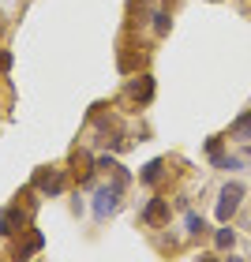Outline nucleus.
I'll list each match as a JSON object with an SVG mask.
<instances>
[{
    "label": "nucleus",
    "mask_w": 251,
    "mask_h": 262,
    "mask_svg": "<svg viewBox=\"0 0 251 262\" xmlns=\"http://www.w3.org/2000/svg\"><path fill=\"white\" fill-rule=\"evenodd\" d=\"M240 199H244V187H240V184H225V191H221V199H218V217L229 221L233 213H236V206H240Z\"/></svg>",
    "instance_id": "1"
},
{
    "label": "nucleus",
    "mask_w": 251,
    "mask_h": 262,
    "mask_svg": "<svg viewBox=\"0 0 251 262\" xmlns=\"http://www.w3.org/2000/svg\"><path fill=\"white\" fill-rule=\"evenodd\" d=\"M34 187L56 199V195H64V176L56 172V169H38V176H34Z\"/></svg>",
    "instance_id": "2"
},
{
    "label": "nucleus",
    "mask_w": 251,
    "mask_h": 262,
    "mask_svg": "<svg viewBox=\"0 0 251 262\" xmlns=\"http://www.w3.org/2000/svg\"><path fill=\"white\" fill-rule=\"evenodd\" d=\"M23 225H27V210L8 206L0 213V236H15V232H23Z\"/></svg>",
    "instance_id": "3"
},
{
    "label": "nucleus",
    "mask_w": 251,
    "mask_h": 262,
    "mask_svg": "<svg viewBox=\"0 0 251 262\" xmlns=\"http://www.w3.org/2000/svg\"><path fill=\"white\" fill-rule=\"evenodd\" d=\"M116 195H120V180H116L113 187H101L98 191V202H94V210H98V217H105L113 206H116Z\"/></svg>",
    "instance_id": "4"
},
{
    "label": "nucleus",
    "mask_w": 251,
    "mask_h": 262,
    "mask_svg": "<svg viewBox=\"0 0 251 262\" xmlns=\"http://www.w3.org/2000/svg\"><path fill=\"white\" fill-rule=\"evenodd\" d=\"M142 221H147V225H161V221H169V202H165V199H154L150 206H147V213H142Z\"/></svg>",
    "instance_id": "5"
},
{
    "label": "nucleus",
    "mask_w": 251,
    "mask_h": 262,
    "mask_svg": "<svg viewBox=\"0 0 251 262\" xmlns=\"http://www.w3.org/2000/svg\"><path fill=\"white\" fill-rule=\"evenodd\" d=\"M128 94H131L135 101H150V98H154V79L142 75L139 82H131V86H128Z\"/></svg>",
    "instance_id": "6"
},
{
    "label": "nucleus",
    "mask_w": 251,
    "mask_h": 262,
    "mask_svg": "<svg viewBox=\"0 0 251 262\" xmlns=\"http://www.w3.org/2000/svg\"><path fill=\"white\" fill-rule=\"evenodd\" d=\"M41 244H45V236H41V232H30V236H27V244L15 247V258H19V262H27L34 251H41Z\"/></svg>",
    "instance_id": "7"
},
{
    "label": "nucleus",
    "mask_w": 251,
    "mask_h": 262,
    "mask_svg": "<svg viewBox=\"0 0 251 262\" xmlns=\"http://www.w3.org/2000/svg\"><path fill=\"white\" fill-rule=\"evenodd\" d=\"M161 169H165V161H161V158H158V161H150L147 169L139 172V180H142V184H158V180H161Z\"/></svg>",
    "instance_id": "8"
},
{
    "label": "nucleus",
    "mask_w": 251,
    "mask_h": 262,
    "mask_svg": "<svg viewBox=\"0 0 251 262\" xmlns=\"http://www.w3.org/2000/svg\"><path fill=\"white\" fill-rule=\"evenodd\" d=\"M75 176H79V180H90V176H94V161H90V154H75Z\"/></svg>",
    "instance_id": "9"
},
{
    "label": "nucleus",
    "mask_w": 251,
    "mask_h": 262,
    "mask_svg": "<svg viewBox=\"0 0 251 262\" xmlns=\"http://www.w3.org/2000/svg\"><path fill=\"white\" fill-rule=\"evenodd\" d=\"M233 139H251V113H244L240 120L233 124Z\"/></svg>",
    "instance_id": "10"
},
{
    "label": "nucleus",
    "mask_w": 251,
    "mask_h": 262,
    "mask_svg": "<svg viewBox=\"0 0 251 262\" xmlns=\"http://www.w3.org/2000/svg\"><path fill=\"white\" fill-rule=\"evenodd\" d=\"M154 30H158V34L169 30V15H165V11H154Z\"/></svg>",
    "instance_id": "11"
},
{
    "label": "nucleus",
    "mask_w": 251,
    "mask_h": 262,
    "mask_svg": "<svg viewBox=\"0 0 251 262\" xmlns=\"http://www.w3.org/2000/svg\"><path fill=\"white\" fill-rule=\"evenodd\" d=\"M202 229H206V225H202V217H199V213H191V217H187V232H191V236H199Z\"/></svg>",
    "instance_id": "12"
},
{
    "label": "nucleus",
    "mask_w": 251,
    "mask_h": 262,
    "mask_svg": "<svg viewBox=\"0 0 251 262\" xmlns=\"http://www.w3.org/2000/svg\"><path fill=\"white\" fill-rule=\"evenodd\" d=\"M11 64H15V56H11L8 49H0V71H11Z\"/></svg>",
    "instance_id": "13"
},
{
    "label": "nucleus",
    "mask_w": 251,
    "mask_h": 262,
    "mask_svg": "<svg viewBox=\"0 0 251 262\" xmlns=\"http://www.w3.org/2000/svg\"><path fill=\"white\" fill-rule=\"evenodd\" d=\"M218 247H233V232H229V229L218 232Z\"/></svg>",
    "instance_id": "14"
},
{
    "label": "nucleus",
    "mask_w": 251,
    "mask_h": 262,
    "mask_svg": "<svg viewBox=\"0 0 251 262\" xmlns=\"http://www.w3.org/2000/svg\"><path fill=\"white\" fill-rule=\"evenodd\" d=\"M199 262H218V258H214V255H202V258H199Z\"/></svg>",
    "instance_id": "15"
},
{
    "label": "nucleus",
    "mask_w": 251,
    "mask_h": 262,
    "mask_svg": "<svg viewBox=\"0 0 251 262\" xmlns=\"http://www.w3.org/2000/svg\"><path fill=\"white\" fill-rule=\"evenodd\" d=\"M229 262H240V258H229Z\"/></svg>",
    "instance_id": "16"
}]
</instances>
